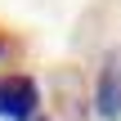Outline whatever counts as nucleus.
<instances>
[{"mask_svg": "<svg viewBox=\"0 0 121 121\" xmlns=\"http://www.w3.org/2000/svg\"><path fill=\"white\" fill-rule=\"evenodd\" d=\"M0 58H4V36H0Z\"/></svg>", "mask_w": 121, "mask_h": 121, "instance_id": "3", "label": "nucleus"}, {"mask_svg": "<svg viewBox=\"0 0 121 121\" xmlns=\"http://www.w3.org/2000/svg\"><path fill=\"white\" fill-rule=\"evenodd\" d=\"M36 121H49V117H36Z\"/></svg>", "mask_w": 121, "mask_h": 121, "instance_id": "4", "label": "nucleus"}, {"mask_svg": "<svg viewBox=\"0 0 121 121\" xmlns=\"http://www.w3.org/2000/svg\"><path fill=\"white\" fill-rule=\"evenodd\" d=\"M94 112L103 121H121V49L103 54L99 81H94Z\"/></svg>", "mask_w": 121, "mask_h": 121, "instance_id": "2", "label": "nucleus"}, {"mask_svg": "<svg viewBox=\"0 0 121 121\" xmlns=\"http://www.w3.org/2000/svg\"><path fill=\"white\" fill-rule=\"evenodd\" d=\"M40 117V85L27 72L0 76V121H36Z\"/></svg>", "mask_w": 121, "mask_h": 121, "instance_id": "1", "label": "nucleus"}]
</instances>
